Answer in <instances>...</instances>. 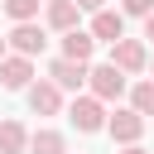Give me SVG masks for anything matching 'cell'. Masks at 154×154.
Masks as SVG:
<instances>
[{"label": "cell", "mask_w": 154, "mask_h": 154, "mask_svg": "<svg viewBox=\"0 0 154 154\" xmlns=\"http://www.w3.org/2000/svg\"><path fill=\"white\" fill-rule=\"evenodd\" d=\"M87 87H91V96L106 106V101H120V91H125L130 82H125L111 63H96V67H87Z\"/></svg>", "instance_id": "cell-1"}, {"label": "cell", "mask_w": 154, "mask_h": 154, "mask_svg": "<svg viewBox=\"0 0 154 154\" xmlns=\"http://www.w3.org/2000/svg\"><path fill=\"white\" fill-rule=\"evenodd\" d=\"M111 67H116L120 77H130V72H144V67H149V53H144V43H140V38H120V43H111Z\"/></svg>", "instance_id": "cell-2"}, {"label": "cell", "mask_w": 154, "mask_h": 154, "mask_svg": "<svg viewBox=\"0 0 154 154\" xmlns=\"http://www.w3.org/2000/svg\"><path fill=\"white\" fill-rule=\"evenodd\" d=\"M5 48H14V58H29V63H34V53L48 48V34H43L38 24H14L10 38H5Z\"/></svg>", "instance_id": "cell-3"}, {"label": "cell", "mask_w": 154, "mask_h": 154, "mask_svg": "<svg viewBox=\"0 0 154 154\" xmlns=\"http://www.w3.org/2000/svg\"><path fill=\"white\" fill-rule=\"evenodd\" d=\"M67 116H72V125H77L82 135H96V130H106V106H101L96 96H77Z\"/></svg>", "instance_id": "cell-4"}, {"label": "cell", "mask_w": 154, "mask_h": 154, "mask_svg": "<svg viewBox=\"0 0 154 154\" xmlns=\"http://www.w3.org/2000/svg\"><path fill=\"white\" fill-rule=\"evenodd\" d=\"M0 87H5V91H29V87H34V63L5 53V63H0Z\"/></svg>", "instance_id": "cell-5"}, {"label": "cell", "mask_w": 154, "mask_h": 154, "mask_svg": "<svg viewBox=\"0 0 154 154\" xmlns=\"http://www.w3.org/2000/svg\"><path fill=\"white\" fill-rule=\"evenodd\" d=\"M48 82H53L58 91H82V87H87V63L53 58V63H48Z\"/></svg>", "instance_id": "cell-6"}, {"label": "cell", "mask_w": 154, "mask_h": 154, "mask_svg": "<svg viewBox=\"0 0 154 154\" xmlns=\"http://www.w3.org/2000/svg\"><path fill=\"white\" fill-rule=\"evenodd\" d=\"M106 130H111V140H116V144H125V149H130V144L144 135V116H135V111L125 106V111L106 116Z\"/></svg>", "instance_id": "cell-7"}, {"label": "cell", "mask_w": 154, "mask_h": 154, "mask_svg": "<svg viewBox=\"0 0 154 154\" xmlns=\"http://www.w3.org/2000/svg\"><path fill=\"white\" fill-rule=\"evenodd\" d=\"M91 38L120 43V38H125V14H120V10H96V14H91Z\"/></svg>", "instance_id": "cell-8"}, {"label": "cell", "mask_w": 154, "mask_h": 154, "mask_svg": "<svg viewBox=\"0 0 154 154\" xmlns=\"http://www.w3.org/2000/svg\"><path fill=\"white\" fill-rule=\"evenodd\" d=\"M29 111H34V116H58V111H63V91H58L53 82H34V87H29Z\"/></svg>", "instance_id": "cell-9"}, {"label": "cell", "mask_w": 154, "mask_h": 154, "mask_svg": "<svg viewBox=\"0 0 154 154\" xmlns=\"http://www.w3.org/2000/svg\"><path fill=\"white\" fill-rule=\"evenodd\" d=\"M91 48H96V38H91L87 29H72V34H63V53H58V58H67V63H87Z\"/></svg>", "instance_id": "cell-10"}, {"label": "cell", "mask_w": 154, "mask_h": 154, "mask_svg": "<svg viewBox=\"0 0 154 154\" xmlns=\"http://www.w3.org/2000/svg\"><path fill=\"white\" fill-rule=\"evenodd\" d=\"M77 5L72 0H48V29H58V34H72L77 29Z\"/></svg>", "instance_id": "cell-11"}, {"label": "cell", "mask_w": 154, "mask_h": 154, "mask_svg": "<svg viewBox=\"0 0 154 154\" xmlns=\"http://www.w3.org/2000/svg\"><path fill=\"white\" fill-rule=\"evenodd\" d=\"M29 149V130L19 120H0V154H24Z\"/></svg>", "instance_id": "cell-12"}, {"label": "cell", "mask_w": 154, "mask_h": 154, "mask_svg": "<svg viewBox=\"0 0 154 154\" xmlns=\"http://www.w3.org/2000/svg\"><path fill=\"white\" fill-rule=\"evenodd\" d=\"M29 154H67V140L58 130H34L29 135Z\"/></svg>", "instance_id": "cell-13"}, {"label": "cell", "mask_w": 154, "mask_h": 154, "mask_svg": "<svg viewBox=\"0 0 154 154\" xmlns=\"http://www.w3.org/2000/svg\"><path fill=\"white\" fill-rule=\"evenodd\" d=\"M130 111H135V116H154V82H149V77L130 87Z\"/></svg>", "instance_id": "cell-14"}, {"label": "cell", "mask_w": 154, "mask_h": 154, "mask_svg": "<svg viewBox=\"0 0 154 154\" xmlns=\"http://www.w3.org/2000/svg\"><path fill=\"white\" fill-rule=\"evenodd\" d=\"M38 5H43V0H5V14H10L14 24H34V19H38Z\"/></svg>", "instance_id": "cell-15"}, {"label": "cell", "mask_w": 154, "mask_h": 154, "mask_svg": "<svg viewBox=\"0 0 154 154\" xmlns=\"http://www.w3.org/2000/svg\"><path fill=\"white\" fill-rule=\"evenodd\" d=\"M120 14H135V19H149L154 14V0H125V10Z\"/></svg>", "instance_id": "cell-16"}, {"label": "cell", "mask_w": 154, "mask_h": 154, "mask_svg": "<svg viewBox=\"0 0 154 154\" xmlns=\"http://www.w3.org/2000/svg\"><path fill=\"white\" fill-rule=\"evenodd\" d=\"M72 5H77V10H91V14H96V10H106V0H72Z\"/></svg>", "instance_id": "cell-17"}, {"label": "cell", "mask_w": 154, "mask_h": 154, "mask_svg": "<svg viewBox=\"0 0 154 154\" xmlns=\"http://www.w3.org/2000/svg\"><path fill=\"white\" fill-rule=\"evenodd\" d=\"M144 38H154V14H149V19H144Z\"/></svg>", "instance_id": "cell-18"}, {"label": "cell", "mask_w": 154, "mask_h": 154, "mask_svg": "<svg viewBox=\"0 0 154 154\" xmlns=\"http://www.w3.org/2000/svg\"><path fill=\"white\" fill-rule=\"evenodd\" d=\"M120 154H149V149H140V144H130V149H120Z\"/></svg>", "instance_id": "cell-19"}, {"label": "cell", "mask_w": 154, "mask_h": 154, "mask_svg": "<svg viewBox=\"0 0 154 154\" xmlns=\"http://www.w3.org/2000/svg\"><path fill=\"white\" fill-rule=\"evenodd\" d=\"M0 63H5V38H0Z\"/></svg>", "instance_id": "cell-20"}, {"label": "cell", "mask_w": 154, "mask_h": 154, "mask_svg": "<svg viewBox=\"0 0 154 154\" xmlns=\"http://www.w3.org/2000/svg\"><path fill=\"white\" fill-rule=\"evenodd\" d=\"M149 67H154V63H149ZM149 82H154V77H149Z\"/></svg>", "instance_id": "cell-21"}]
</instances>
